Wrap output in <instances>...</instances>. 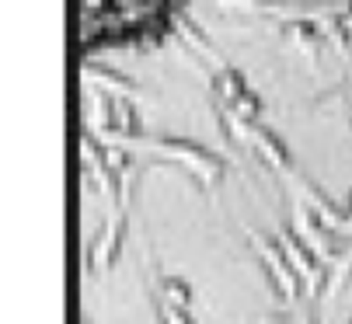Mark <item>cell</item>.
<instances>
[{"mask_svg":"<svg viewBox=\"0 0 352 324\" xmlns=\"http://www.w3.org/2000/svg\"><path fill=\"white\" fill-rule=\"evenodd\" d=\"M195 0H77L80 60L129 56L164 45Z\"/></svg>","mask_w":352,"mask_h":324,"instance_id":"obj_1","label":"cell"},{"mask_svg":"<svg viewBox=\"0 0 352 324\" xmlns=\"http://www.w3.org/2000/svg\"><path fill=\"white\" fill-rule=\"evenodd\" d=\"M258 255L265 258V265H269V272H272V286H276V293H279V300H286V303H293V300H300V283H296V276H293V268L269 248V244H258Z\"/></svg>","mask_w":352,"mask_h":324,"instance_id":"obj_2","label":"cell"},{"mask_svg":"<svg viewBox=\"0 0 352 324\" xmlns=\"http://www.w3.org/2000/svg\"><path fill=\"white\" fill-rule=\"evenodd\" d=\"M154 314H157V324H199L192 317L188 307H178V303H168L161 293L154 296Z\"/></svg>","mask_w":352,"mask_h":324,"instance_id":"obj_3","label":"cell"},{"mask_svg":"<svg viewBox=\"0 0 352 324\" xmlns=\"http://www.w3.org/2000/svg\"><path fill=\"white\" fill-rule=\"evenodd\" d=\"M161 296H164L168 303L192 307V290H188V283H182V279H175V276H164V279H161Z\"/></svg>","mask_w":352,"mask_h":324,"instance_id":"obj_4","label":"cell"},{"mask_svg":"<svg viewBox=\"0 0 352 324\" xmlns=\"http://www.w3.org/2000/svg\"><path fill=\"white\" fill-rule=\"evenodd\" d=\"M293 321H296V324H321V317H318L314 310H296Z\"/></svg>","mask_w":352,"mask_h":324,"instance_id":"obj_5","label":"cell"},{"mask_svg":"<svg viewBox=\"0 0 352 324\" xmlns=\"http://www.w3.org/2000/svg\"><path fill=\"white\" fill-rule=\"evenodd\" d=\"M349 324H352V317H349Z\"/></svg>","mask_w":352,"mask_h":324,"instance_id":"obj_6","label":"cell"}]
</instances>
